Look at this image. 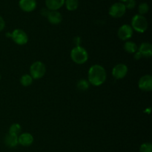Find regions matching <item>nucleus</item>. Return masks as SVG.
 Listing matches in <instances>:
<instances>
[{"mask_svg": "<svg viewBox=\"0 0 152 152\" xmlns=\"http://www.w3.org/2000/svg\"><path fill=\"white\" fill-rule=\"evenodd\" d=\"M107 78L105 69L100 65H94L88 72V81L94 86H99L103 84Z\"/></svg>", "mask_w": 152, "mask_h": 152, "instance_id": "obj_1", "label": "nucleus"}, {"mask_svg": "<svg viewBox=\"0 0 152 152\" xmlns=\"http://www.w3.org/2000/svg\"><path fill=\"white\" fill-rule=\"evenodd\" d=\"M71 58L73 62L77 65H83L88 59V53L84 48L77 45L71 50Z\"/></svg>", "mask_w": 152, "mask_h": 152, "instance_id": "obj_2", "label": "nucleus"}, {"mask_svg": "<svg viewBox=\"0 0 152 152\" xmlns=\"http://www.w3.org/2000/svg\"><path fill=\"white\" fill-rule=\"evenodd\" d=\"M132 28L138 33H144L148 28V21L142 15L137 14L132 19Z\"/></svg>", "mask_w": 152, "mask_h": 152, "instance_id": "obj_3", "label": "nucleus"}, {"mask_svg": "<svg viewBox=\"0 0 152 152\" xmlns=\"http://www.w3.org/2000/svg\"><path fill=\"white\" fill-rule=\"evenodd\" d=\"M46 73V67L43 62L40 61L34 62L30 68V75L33 80H39L42 78Z\"/></svg>", "mask_w": 152, "mask_h": 152, "instance_id": "obj_4", "label": "nucleus"}, {"mask_svg": "<svg viewBox=\"0 0 152 152\" xmlns=\"http://www.w3.org/2000/svg\"><path fill=\"white\" fill-rule=\"evenodd\" d=\"M10 37L16 44L19 45H24L28 42V37L26 33L22 29H15L10 34Z\"/></svg>", "mask_w": 152, "mask_h": 152, "instance_id": "obj_5", "label": "nucleus"}, {"mask_svg": "<svg viewBox=\"0 0 152 152\" xmlns=\"http://www.w3.org/2000/svg\"><path fill=\"white\" fill-rule=\"evenodd\" d=\"M126 12V6H125L124 3L122 2L114 3L110 7L109 10H108V13L113 18L122 17L123 16H124Z\"/></svg>", "mask_w": 152, "mask_h": 152, "instance_id": "obj_6", "label": "nucleus"}, {"mask_svg": "<svg viewBox=\"0 0 152 152\" xmlns=\"http://www.w3.org/2000/svg\"><path fill=\"white\" fill-rule=\"evenodd\" d=\"M134 30L132 26L129 25H123L120 27L117 31V36L119 38L123 41H127L129 39L132 38L133 35Z\"/></svg>", "mask_w": 152, "mask_h": 152, "instance_id": "obj_7", "label": "nucleus"}, {"mask_svg": "<svg viewBox=\"0 0 152 152\" xmlns=\"http://www.w3.org/2000/svg\"><path fill=\"white\" fill-rule=\"evenodd\" d=\"M128 71L129 69L126 64L119 63L113 68L112 75L117 80H121L127 75Z\"/></svg>", "mask_w": 152, "mask_h": 152, "instance_id": "obj_8", "label": "nucleus"}, {"mask_svg": "<svg viewBox=\"0 0 152 152\" xmlns=\"http://www.w3.org/2000/svg\"><path fill=\"white\" fill-rule=\"evenodd\" d=\"M138 87L144 91H151L152 90V77L151 75H144L138 82Z\"/></svg>", "mask_w": 152, "mask_h": 152, "instance_id": "obj_9", "label": "nucleus"}, {"mask_svg": "<svg viewBox=\"0 0 152 152\" xmlns=\"http://www.w3.org/2000/svg\"><path fill=\"white\" fill-rule=\"evenodd\" d=\"M37 1L36 0H19V6L24 12H32L37 7Z\"/></svg>", "mask_w": 152, "mask_h": 152, "instance_id": "obj_10", "label": "nucleus"}, {"mask_svg": "<svg viewBox=\"0 0 152 152\" xmlns=\"http://www.w3.org/2000/svg\"><path fill=\"white\" fill-rule=\"evenodd\" d=\"M34 137L32 136V134L30 133H22L18 137V142L19 144H20L22 146L28 147L30 146L33 144L34 142Z\"/></svg>", "mask_w": 152, "mask_h": 152, "instance_id": "obj_11", "label": "nucleus"}, {"mask_svg": "<svg viewBox=\"0 0 152 152\" xmlns=\"http://www.w3.org/2000/svg\"><path fill=\"white\" fill-rule=\"evenodd\" d=\"M48 20L52 25H59L62 21V16L58 10H50L47 16Z\"/></svg>", "mask_w": 152, "mask_h": 152, "instance_id": "obj_12", "label": "nucleus"}, {"mask_svg": "<svg viewBox=\"0 0 152 152\" xmlns=\"http://www.w3.org/2000/svg\"><path fill=\"white\" fill-rule=\"evenodd\" d=\"M137 51L140 53L142 57H151L152 55V45L148 42H142L138 48Z\"/></svg>", "mask_w": 152, "mask_h": 152, "instance_id": "obj_13", "label": "nucleus"}, {"mask_svg": "<svg viewBox=\"0 0 152 152\" xmlns=\"http://www.w3.org/2000/svg\"><path fill=\"white\" fill-rule=\"evenodd\" d=\"M65 4V0H45V5L49 10H58Z\"/></svg>", "mask_w": 152, "mask_h": 152, "instance_id": "obj_14", "label": "nucleus"}, {"mask_svg": "<svg viewBox=\"0 0 152 152\" xmlns=\"http://www.w3.org/2000/svg\"><path fill=\"white\" fill-rule=\"evenodd\" d=\"M4 143L9 148H14L19 144L18 136L8 134L7 135H6L5 138H4Z\"/></svg>", "mask_w": 152, "mask_h": 152, "instance_id": "obj_15", "label": "nucleus"}, {"mask_svg": "<svg viewBox=\"0 0 152 152\" xmlns=\"http://www.w3.org/2000/svg\"><path fill=\"white\" fill-rule=\"evenodd\" d=\"M123 48H124V50L129 53H134L138 50L137 45L132 41H126Z\"/></svg>", "mask_w": 152, "mask_h": 152, "instance_id": "obj_16", "label": "nucleus"}, {"mask_svg": "<svg viewBox=\"0 0 152 152\" xmlns=\"http://www.w3.org/2000/svg\"><path fill=\"white\" fill-rule=\"evenodd\" d=\"M65 4L67 10L74 11L79 7V0H65Z\"/></svg>", "mask_w": 152, "mask_h": 152, "instance_id": "obj_17", "label": "nucleus"}, {"mask_svg": "<svg viewBox=\"0 0 152 152\" xmlns=\"http://www.w3.org/2000/svg\"><path fill=\"white\" fill-rule=\"evenodd\" d=\"M33 83V78L30 74H25L20 79V83L25 87L31 86Z\"/></svg>", "mask_w": 152, "mask_h": 152, "instance_id": "obj_18", "label": "nucleus"}, {"mask_svg": "<svg viewBox=\"0 0 152 152\" xmlns=\"http://www.w3.org/2000/svg\"><path fill=\"white\" fill-rule=\"evenodd\" d=\"M21 129H22V127H21V126L19 123H13V124H12L10 126V129H9L8 134L13 135H17L18 136L19 133L20 132Z\"/></svg>", "mask_w": 152, "mask_h": 152, "instance_id": "obj_19", "label": "nucleus"}, {"mask_svg": "<svg viewBox=\"0 0 152 152\" xmlns=\"http://www.w3.org/2000/svg\"><path fill=\"white\" fill-rule=\"evenodd\" d=\"M149 10V6L147 3L145 2H142L141 4H140L139 7H138V11H139V14L140 15H143L146 14L147 13Z\"/></svg>", "mask_w": 152, "mask_h": 152, "instance_id": "obj_20", "label": "nucleus"}, {"mask_svg": "<svg viewBox=\"0 0 152 152\" xmlns=\"http://www.w3.org/2000/svg\"><path fill=\"white\" fill-rule=\"evenodd\" d=\"M89 84L88 81L86 80H80V81L77 83V88L80 91H86L89 88Z\"/></svg>", "mask_w": 152, "mask_h": 152, "instance_id": "obj_21", "label": "nucleus"}, {"mask_svg": "<svg viewBox=\"0 0 152 152\" xmlns=\"http://www.w3.org/2000/svg\"><path fill=\"white\" fill-rule=\"evenodd\" d=\"M140 152H152V145L150 142L142 143L140 147Z\"/></svg>", "mask_w": 152, "mask_h": 152, "instance_id": "obj_22", "label": "nucleus"}, {"mask_svg": "<svg viewBox=\"0 0 152 152\" xmlns=\"http://www.w3.org/2000/svg\"><path fill=\"white\" fill-rule=\"evenodd\" d=\"M125 6H126V10L129 9V10H132L136 6V1L135 0H127L126 2L124 3Z\"/></svg>", "mask_w": 152, "mask_h": 152, "instance_id": "obj_23", "label": "nucleus"}, {"mask_svg": "<svg viewBox=\"0 0 152 152\" xmlns=\"http://www.w3.org/2000/svg\"><path fill=\"white\" fill-rule=\"evenodd\" d=\"M4 27H5V22H4V19L2 18V16H0V32L4 30Z\"/></svg>", "mask_w": 152, "mask_h": 152, "instance_id": "obj_24", "label": "nucleus"}, {"mask_svg": "<svg viewBox=\"0 0 152 152\" xmlns=\"http://www.w3.org/2000/svg\"><path fill=\"white\" fill-rule=\"evenodd\" d=\"M49 11H50V10H49L48 9L44 8V9H42V10L41 13H42V16H46V17H47L48 14V13H49Z\"/></svg>", "mask_w": 152, "mask_h": 152, "instance_id": "obj_25", "label": "nucleus"}, {"mask_svg": "<svg viewBox=\"0 0 152 152\" xmlns=\"http://www.w3.org/2000/svg\"><path fill=\"white\" fill-rule=\"evenodd\" d=\"M134 59H141L142 56L139 51H137L136 53H134Z\"/></svg>", "mask_w": 152, "mask_h": 152, "instance_id": "obj_26", "label": "nucleus"}, {"mask_svg": "<svg viewBox=\"0 0 152 152\" xmlns=\"http://www.w3.org/2000/svg\"><path fill=\"white\" fill-rule=\"evenodd\" d=\"M119 1H120V2H122V3H123V2H126V1H127V0H119Z\"/></svg>", "mask_w": 152, "mask_h": 152, "instance_id": "obj_27", "label": "nucleus"}, {"mask_svg": "<svg viewBox=\"0 0 152 152\" xmlns=\"http://www.w3.org/2000/svg\"><path fill=\"white\" fill-rule=\"evenodd\" d=\"M0 79H1V76H0Z\"/></svg>", "mask_w": 152, "mask_h": 152, "instance_id": "obj_28", "label": "nucleus"}]
</instances>
